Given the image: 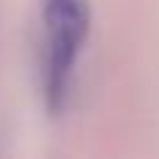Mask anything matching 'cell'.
Wrapping results in <instances>:
<instances>
[{
    "instance_id": "1",
    "label": "cell",
    "mask_w": 159,
    "mask_h": 159,
    "mask_svg": "<svg viewBox=\"0 0 159 159\" xmlns=\"http://www.w3.org/2000/svg\"><path fill=\"white\" fill-rule=\"evenodd\" d=\"M48 59H45V95L48 106L59 112L67 101L73 70L89 31V11L84 0H45Z\"/></svg>"
}]
</instances>
